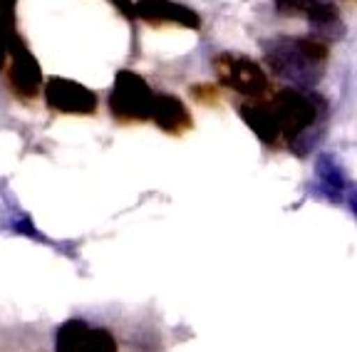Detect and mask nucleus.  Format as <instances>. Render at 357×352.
Segmentation results:
<instances>
[{"mask_svg": "<svg viewBox=\"0 0 357 352\" xmlns=\"http://www.w3.org/2000/svg\"><path fill=\"white\" fill-rule=\"evenodd\" d=\"M87 325L82 320H67L55 337V352H77L82 345L84 335H87Z\"/></svg>", "mask_w": 357, "mask_h": 352, "instance_id": "9b49d317", "label": "nucleus"}, {"mask_svg": "<svg viewBox=\"0 0 357 352\" xmlns=\"http://www.w3.org/2000/svg\"><path fill=\"white\" fill-rule=\"evenodd\" d=\"M213 68H216L218 82L226 84L229 90L238 92L243 97H251V100H261L271 90V82H268L266 72L261 70L256 60L245 55H216L213 60Z\"/></svg>", "mask_w": 357, "mask_h": 352, "instance_id": "7ed1b4c3", "label": "nucleus"}, {"mask_svg": "<svg viewBox=\"0 0 357 352\" xmlns=\"http://www.w3.org/2000/svg\"><path fill=\"white\" fill-rule=\"evenodd\" d=\"M191 95L196 97V100H201V102H216V97H218V92H216V87L213 84H194L191 87Z\"/></svg>", "mask_w": 357, "mask_h": 352, "instance_id": "4468645a", "label": "nucleus"}, {"mask_svg": "<svg viewBox=\"0 0 357 352\" xmlns=\"http://www.w3.org/2000/svg\"><path fill=\"white\" fill-rule=\"evenodd\" d=\"M112 3L119 8V13H122L124 17H134V3L132 0H112Z\"/></svg>", "mask_w": 357, "mask_h": 352, "instance_id": "2eb2a0df", "label": "nucleus"}, {"mask_svg": "<svg viewBox=\"0 0 357 352\" xmlns=\"http://www.w3.org/2000/svg\"><path fill=\"white\" fill-rule=\"evenodd\" d=\"M310 6H312V0H275V8H278L280 13H288V15H298V13L307 15Z\"/></svg>", "mask_w": 357, "mask_h": 352, "instance_id": "ddd939ff", "label": "nucleus"}, {"mask_svg": "<svg viewBox=\"0 0 357 352\" xmlns=\"http://www.w3.org/2000/svg\"><path fill=\"white\" fill-rule=\"evenodd\" d=\"M266 102L280 129V139L288 141L290 149L298 141H305L303 144V154L310 151V146L315 144L312 132H315L318 122L323 119V100H318L315 95L303 90H280L278 95H273Z\"/></svg>", "mask_w": 357, "mask_h": 352, "instance_id": "f257e3e1", "label": "nucleus"}, {"mask_svg": "<svg viewBox=\"0 0 357 352\" xmlns=\"http://www.w3.org/2000/svg\"><path fill=\"white\" fill-rule=\"evenodd\" d=\"M8 57L10 60V87L15 95L20 97H38L40 92V82H43V72H40L38 60L33 57V52L28 47L17 43L15 38H10V45H8Z\"/></svg>", "mask_w": 357, "mask_h": 352, "instance_id": "0eeeda50", "label": "nucleus"}, {"mask_svg": "<svg viewBox=\"0 0 357 352\" xmlns=\"http://www.w3.org/2000/svg\"><path fill=\"white\" fill-rule=\"evenodd\" d=\"M151 95L149 84L137 72L122 70L114 77V87L109 92V112L119 122H144L151 112Z\"/></svg>", "mask_w": 357, "mask_h": 352, "instance_id": "f03ea898", "label": "nucleus"}, {"mask_svg": "<svg viewBox=\"0 0 357 352\" xmlns=\"http://www.w3.org/2000/svg\"><path fill=\"white\" fill-rule=\"evenodd\" d=\"M266 57L273 65L275 72L288 79H296L301 84H310L312 79H318V75H315L318 65L298 50L296 40H275L273 45H268Z\"/></svg>", "mask_w": 357, "mask_h": 352, "instance_id": "39448f33", "label": "nucleus"}, {"mask_svg": "<svg viewBox=\"0 0 357 352\" xmlns=\"http://www.w3.org/2000/svg\"><path fill=\"white\" fill-rule=\"evenodd\" d=\"M149 117L167 135H181V132H186L191 127L189 109L184 107V102L174 95H154Z\"/></svg>", "mask_w": 357, "mask_h": 352, "instance_id": "6e6552de", "label": "nucleus"}, {"mask_svg": "<svg viewBox=\"0 0 357 352\" xmlns=\"http://www.w3.org/2000/svg\"><path fill=\"white\" fill-rule=\"evenodd\" d=\"M241 117H243V122L256 132L258 139H263L266 144L273 146V144H278V141H283L280 139V129H278V124H275V117H273V112H271V107H268L266 97L241 105Z\"/></svg>", "mask_w": 357, "mask_h": 352, "instance_id": "1a4fd4ad", "label": "nucleus"}, {"mask_svg": "<svg viewBox=\"0 0 357 352\" xmlns=\"http://www.w3.org/2000/svg\"><path fill=\"white\" fill-rule=\"evenodd\" d=\"M134 17H142L149 25H178L186 30L201 28L199 13L174 0H139L134 3Z\"/></svg>", "mask_w": 357, "mask_h": 352, "instance_id": "423d86ee", "label": "nucleus"}, {"mask_svg": "<svg viewBox=\"0 0 357 352\" xmlns=\"http://www.w3.org/2000/svg\"><path fill=\"white\" fill-rule=\"evenodd\" d=\"M315 174H318L323 189L330 194V199H333V201H340L342 189H345V179H342L340 167L335 164V159L330 157V154H323V157L318 159V164H315Z\"/></svg>", "mask_w": 357, "mask_h": 352, "instance_id": "9d476101", "label": "nucleus"}, {"mask_svg": "<svg viewBox=\"0 0 357 352\" xmlns=\"http://www.w3.org/2000/svg\"><path fill=\"white\" fill-rule=\"evenodd\" d=\"M45 102L52 112L60 114H95L97 97L84 84L65 77H52L45 84Z\"/></svg>", "mask_w": 357, "mask_h": 352, "instance_id": "20e7f679", "label": "nucleus"}, {"mask_svg": "<svg viewBox=\"0 0 357 352\" xmlns=\"http://www.w3.org/2000/svg\"><path fill=\"white\" fill-rule=\"evenodd\" d=\"M77 352H117V342L109 335V330H87Z\"/></svg>", "mask_w": 357, "mask_h": 352, "instance_id": "f8f14e48", "label": "nucleus"}]
</instances>
